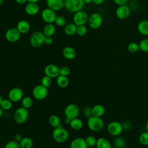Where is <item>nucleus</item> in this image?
Listing matches in <instances>:
<instances>
[{
    "label": "nucleus",
    "mask_w": 148,
    "mask_h": 148,
    "mask_svg": "<svg viewBox=\"0 0 148 148\" xmlns=\"http://www.w3.org/2000/svg\"><path fill=\"white\" fill-rule=\"evenodd\" d=\"M69 132L66 129L61 125L54 128L52 132V137L54 140L57 143H64L69 138Z\"/></svg>",
    "instance_id": "nucleus-1"
},
{
    "label": "nucleus",
    "mask_w": 148,
    "mask_h": 148,
    "mask_svg": "<svg viewBox=\"0 0 148 148\" xmlns=\"http://www.w3.org/2000/svg\"><path fill=\"white\" fill-rule=\"evenodd\" d=\"M49 124L54 127L56 128L61 125V120L60 117L56 114H52L51 115L49 118Z\"/></svg>",
    "instance_id": "nucleus-29"
},
{
    "label": "nucleus",
    "mask_w": 148,
    "mask_h": 148,
    "mask_svg": "<svg viewBox=\"0 0 148 148\" xmlns=\"http://www.w3.org/2000/svg\"><path fill=\"white\" fill-rule=\"evenodd\" d=\"M40 0H27L28 2H31V3H38Z\"/></svg>",
    "instance_id": "nucleus-50"
},
{
    "label": "nucleus",
    "mask_w": 148,
    "mask_h": 148,
    "mask_svg": "<svg viewBox=\"0 0 148 148\" xmlns=\"http://www.w3.org/2000/svg\"><path fill=\"white\" fill-rule=\"evenodd\" d=\"M69 125L70 127L74 130H79L82 128L83 123L81 119L76 117L72 119Z\"/></svg>",
    "instance_id": "nucleus-27"
},
{
    "label": "nucleus",
    "mask_w": 148,
    "mask_h": 148,
    "mask_svg": "<svg viewBox=\"0 0 148 148\" xmlns=\"http://www.w3.org/2000/svg\"><path fill=\"white\" fill-rule=\"evenodd\" d=\"M139 143L143 145H148V132L145 131L142 132L139 136Z\"/></svg>",
    "instance_id": "nucleus-33"
},
{
    "label": "nucleus",
    "mask_w": 148,
    "mask_h": 148,
    "mask_svg": "<svg viewBox=\"0 0 148 148\" xmlns=\"http://www.w3.org/2000/svg\"><path fill=\"white\" fill-rule=\"evenodd\" d=\"M95 146L97 148H112L109 140L103 137H100L97 139Z\"/></svg>",
    "instance_id": "nucleus-25"
},
{
    "label": "nucleus",
    "mask_w": 148,
    "mask_h": 148,
    "mask_svg": "<svg viewBox=\"0 0 148 148\" xmlns=\"http://www.w3.org/2000/svg\"><path fill=\"white\" fill-rule=\"evenodd\" d=\"M85 139L88 147H94L96 145L97 139H96L95 136L92 135H89Z\"/></svg>",
    "instance_id": "nucleus-38"
},
{
    "label": "nucleus",
    "mask_w": 148,
    "mask_h": 148,
    "mask_svg": "<svg viewBox=\"0 0 148 148\" xmlns=\"http://www.w3.org/2000/svg\"><path fill=\"white\" fill-rule=\"evenodd\" d=\"M15 1L17 4L19 5H24L28 2L27 0H15Z\"/></svg>",
    "instance_id": "nucleus-48"
},
{
    "label": "nucleus",
    "mask_w": 148,
    "mask_h": 148,
    "mask_svg": "<svg viewBox=\"0 0 148 148\" xmlns=\"http://www.w3.org/2000/svg\"><path fill=\"white\" fill-rule=\"evenodd\" d=\"M16 28L21 34H25L30 31L31 25L27 20H21L17 23Z\"/></svg>",
    "instance_id": "nucleus-18"
},
{
    "label": "nucleus",
    "mask_w": 148,
    "mask_h": 148,
    "mask_svg": "<svg viewBox=\"0 0 148 148\" xmlns=\"http://www.w3.org/2000/svg\"><path fill=\"white\" fill-rule=\"evenodd\" d=\"M88 128L92 131L98 132L104 127V121L100 117L91 116L88 118L87 121Z\"/></svg>",
    "instance_id": "nucleus-2"
},
{
    "label": "nucleus",
    "mask_w": 148,
    "mask_h": 148,
    "mask_svg": "<svg viewBox=\"0 0 148 148\" xmlns=\"http://www.w3.org/2000/svg\"><path fill=\"white\" fill-rule=\"evenodd\" d=\"M77 25L73 23H69L66 24L64 28V33L68 36H72L76 34Z\"/></svg>",
    "instance_id": "nucleus-24"
},
{
    "label": "nucleus",
    "mask_w": 148,
    "mask_h": 148,
    "mask_svg": "<svg viewBox=\"0 0 148 148\" xmlns=\"http://www.w3.org/2000/svg\"><path fill=\"white\" fill-rule=\"evenodd\" d=\"M85 4H90L91 3H92V0H83Z\"/></svg>",
    "instance_id": "nucleus-51"
},
{
    "label": "nucleus",
    "mask_w": 148,
    "mask_h": 148,
    "mask_svg": "<svg viewBox=\"0 0 148 148\" xmlns=\"http://www.w3.org/2000/svg\"><path fill=\"white\" fill-rule=\"evenodd\" d=\"M21 36V34L17 30L16 27L9 28L5 32V37L6 39L11 43L17 42Z\"/></svg>",
    "instance_id": "nucleus-12"
},
{
    "label": "nucleus",
    "mask_w": 148,
    "mask_h": 148,
    "mask_svg": "<svg viewBox=\"0 0 148 148\" xmlns=\"http://www.w3.org/2000/svg\"><path fill=\"white\" fill-rule=\"evenodd\" d=\"M105 0H92V2L93 3L97 5H101L103 3Z\"/></svg>",
    "instance_id": "nucleus-47"
},
{
    "label": "nucleus",
    "mask_w": 148,
    "mask_h": 148,
    "mask_svg": "<svg viewBox=\"0 0 148 148\" xmlns=\"http://www.w3.org/2000/svg\"><path fill=\"white\" fill-rule=\"evenodd\" d=\"M145 127H146V131L148 132V120L147 121V122H146V126H145Z\"/></svg>",
    "instance_id": "nucleus-53"
},
{
    "label": "nucleus",
    "mask_w": 148,
    "mask_h": 148,
    "mask_svg": "<svg viewBox=\"0 0 148 148\" xmlns=\"http://www.w3.org/2000/svg\"><path fill=\"white\" fill-rule=\"evenodd\" d=\"M88 16L87 13L83 10H80L74 13L73 16V23L77 26L85 25L88 21Z\"/></svg>",
    "instance_id": "nucleus-9"
},
{
    "label": "nucleus",
    "mask_w": 148,
    "mask_h": 148,
    "mask_svg": "<svg viewBox=\"0 0 148 148\" xmlns=\"http://www.w3.org/2000/svg\"><path fill=\"white\" fill-rule=\"evenodd\" d=\"M56 31V26L53 23H47L44 26L42 32L45 36H52L55 34Z\"/></svg>",
    "instance_id": "nucleus-23"
},
{
    "label": "nucleus",
    "mask_w": 148,
    "mask_h": 148,
    "mask_svg": "<svg viewBox=\"0 0 148 148\" xmlns=\"http://www.w3.org/2000/svg\"><path fill=\"white\" fill-rule=\"evenodd\" d=\"M139 50V44L134 42H132L131 43H130L128 45H127V50L131 53H135L136 52H137L138 50Z\"/></svg>",
    "instance_id": "nucleus-35"
},
{
    "label": "nucleus",
    "mask_w": 148,
    "mask_h": 148,
    "mask_svg": "<svg viewBox=\"0 0 148 148\" xmlns=\"http://www.w3.org/2000/svg\"><path fill=\"white\" fill-rule=\"evenodd\" d=\"M2 100H3V98H2V96H1V94H0V106H1V102H2Z\"/></svg>",
    "instance_id": "nucleus-54"
},
{
    "label": "nucleus",
    "mask_w": 148,
    "mask_h": 148,
    "mask_svg": "<svg viewBox=\"0 0 148 148\" xmlns=\"http://www.w3.org/2000/svg\"><path fill=\"white\" fill-rule=\"evenodd\" d=\"M21 148H32L34 145L33 140L29 137H24L19 142Z\"/></svg>",
    "instance_id": "nucleus-28"
},
{
    "label": "nucleus",
    "mask_w": 148,
    "mask_h": 148,
    "mask_svg": "<svg viewBox=\"0 0 148 148\" xmlns=\"http://www.w3.org/2000/svg\"><path fill=\"white\" fill-rule=\"evenodd\" d=\"M114 3L117 6L126 5L129 0H113Z\"/></svg>",
    "instance_id": "nucleus-45"
},
{
    "label": "nucleus",
    "mask_w": 148,
    "mask_h": 148,
    "mask_svg": "<svg viewBox=\"0 0 148 148\" xmlns=\"http://www.w3.org/2000/svg\"><path fill=\"white\" fill-rule=\"evenodd\" d=\"M87 23L91 28L93 29H98L103 23V17L99 13H92L88 16Z\"/></svg>",
    "instance_id": "nucleus-5"
},
{
    "label": "nucleus",
    "mask_w": 148,
    "mask_h": 148,
    "mask_svg": "<svg viewBox=\"0 0 148 148\" xmlns=\"http://www.w3.org/2000/svg\"><path fill=\"white\" fill-rule=\"evenodd\" d=\"M3 0H0V6L2 5V4L3 3Z\"/></svg>",
    "instance_id": "nucleus-55"
},
{
    "label": "nucleus",
    "mask_w": 148,
    "mask_h": 148,
    "mask_svg": "<svg viewBox=\"0 0 148 148\" xmlns=\"http://www.w3.org/2000/svg\"><path fill=\"white\" fill-rule=\"evenodd\" d=\"M47 7L55 12L62 10L64 7V0H46Z\"/></svg>",
    "instance_id": "nucleus-16"
},
{
    "label": "nucleus",
    "mask_w": 148,
    "mask_h": 148,
    "mask_svg": "<svg viewBox=\"0 0 148 148\" xmlns=\"http://www.w3.org/2000/svg\"><path fill=\"white\" fill-rule=\"evenodd\" d=\"M21 104L23 107L26 109H28L32 106L33 104V100L31 97L29 96H25L22 98Z\"/></svg>",
    "instance_id": "nucleus-31"
},
{
    "label": "nucleus",
    "mask_w": 148,
    "mask_h": 148,
    "mask_svg": "<svg viewBox=\"0 0 148 148\" xmlns=\"http://www.w3.org/2000/svg\"><path fill=\"white\" fill-rule=\"evenodd\" d=\"M62 56L66 60H71L76 56V51L74 48L71 46L65 47L62 50Z\"/></svg>",
    "instance_id": "nucleus-20"
},
{
    "label": "nucleus",
    "mask_w": 148,
    "mask_h": 148,
    "mask_svg": "<svg viewBox=\"0 0 148 148\" xmlns=\"http://www.w3.org/2000/svg\"><path fill=\"white\" fill-rule=\"evenodd\" d=\"M105 113V108L101 104H96L92 107V116L101 117Z\"/></svg>",
    "instance_id": "nucleus-22"
},
{
    "label": "nucleus",
    "mask_w": 148,
    "mask_h": 148,
    "mask_svg": "<svg viewBox=\"0 0 148 148\" xmlns=\"http://www.w3.org/2000/svg\"><path fill=\"white\" fill-rule=\"evenodd\" d=\"M53 42V38L52 36H45V39H44V43L46 45H51Z\"/></svg>",
    "instance_id": "nucleus-44"
},
{
    "label": "nucleus",
    "mask_w": 148,
    "mask_h": 148,
    "mask_svg": "<svg viewBox=\"0 0 148 148\" xmlns=\"http://www.w3.org/2000/svg\"><path fill=\"white\" fill-rule=\"evenodd\" d=\"M70 148H88L86 139L77 137L72 140L70 143Z\"/></svg>",
    "instance_id": "nucleus-19"
},
{
    "label": "nucleus",
    "mask_w": 148,
    "mask_h": 148,
    "mask_svg": "<svg viewBox=\"0 0 148 148\" xmlns=\"http://www.w3.org/2000/svg\"><path fill=\"white\" fill-rule=\"evenodd\" d=\"M71 73V69L68 66H63L60 68V75L68 76Z\"/></svg>",
    "instance_id": "nucleus-41"
},
{
    "label": "nucleus",
    "mask_w": 148,
    "mask_h": 148,
    "mask_svg": "<svg viewBox=\"0 0 148 148\" xmlns=\"http://www.w3.org/2000/svg\"><path fill=\"white\" fill-rule=\"evenodd\" d=\"M4 148H21V147L20 146L19 142H17L13 139L8 142L5 144Z\"/></svg>",
    "instance_id": "nucleus-40"
},
{
    "label": "nucleus",
    "mask_w": 148,
    "mask_h": 148,
    "mask_svg": "<svg viewBox=\"0 0 148 148\" xmlns=\"http://www.w3.org/2000/svg\"><path fill=\"white\" fill-rule=\"evenodd\" d=\"M56 83L58 87L61 88H66L69 85V79L67 76L58 75L56 78Z\"/></svg>",
    "instance_id": "nucleus-26"
},
{
    "label": "nucleus",
    "mask_w": 148,
    "mask_h": 148,
    "mask_svg": "<svg viewBox=\"0 0 148 148\" xmlns=\"http://www.w3.org/2000/svg\"><path fill=\"white\" fill-rule=\"evenodd\" d=\"M3 114V109H2V108L0 106V117H2Z\"/></svg>",
    "instance_id": "nucleus-52"
},
{
    "label": "nucleus",
    "mask_w": 148,
    "mask_h": 148,
    "mask_svg": "<svg viewBox=\"0 0 148 148\" xmlns=\"http://www.w3.org/2000/svg\"><path fill=\"white\" fill-rule=\"evenodd\" d=\"M45 35L43 32L35 31L32 33L29 38L30 45L35 48H38L41 47L44 44Z\"/></svg>",
    "instance_id": "nucleus-6"
},
{
    "label": "nucleus",
    "mask_w": 148,
    "mask_h": 148,
    "mask_svg": "<svg viewBox=\"0 0 148 148\" xmlns=\"http://www.w3.org/2000/svg\"><path fill=\"white\" fill-rule=\"evenodd\" d=\"M107 131L110 135L117 136L120 135L123 131V125L121 123L117 121H111L108 124Z\"/></svg>",
    "instance_id": "nucleus-8"
},
{
    "label": "nucleus",
    "mask_w": 148,
    "mask_h": 148,
    "mask_svg": "<svg viewBox=\"0 0 148 148\" xmlns=\"http://www.w3.org/2000/svg\"><path fill=\"white\" fill-rule=\"evenodd\" d=\"M138 32L143 36H148V20H142L137 24Z\"/></svg>",
    "instance_id": "nucleus-21"
},
{
    "label": "nucleus",
    "mask_w": 148,
    "mask_h": 148,
    "mask_svg": "<svg viewBox=\"0 0 148 148\" xmlns=\"http://www.w3.org/2000/svg\"><path fill=\"white\" fill-rule=\"evenodd\" d=\"M32 95L36 100H43L48 95L47 88L41 84L36 85L32 89Z\"/></svg>",
    "instance_id": "nucleus-7"
},
{
    "label": "nucleus",
    "mask_w": 148,
    "mask_h": 148,
    "mask_svg": "<svg viewBox=\"0 0 148 148\" xmlns=\"http://www.w3.org/2000/svg\"><path fill=\"white\" fill-rule=\"evenodd\" d=\"M131 9L127 5L118 6L115 11L116 16L120 20H125L129 17Z\"/></svg>",
    "instance_id": "nucleus-13"
},
{
    "label": "nucleus",
    "mask_w": 148,
    "mask_h": 148,
    "mask_svg": "<svg viewBox=\"0 0 148 148\" xmlns=\"http://www.w3.org/2000/svg\"><path fill=\"white\" fill-rule=\"evenodd\" d=\"M80 109L79 106L75 103L68 105L64 109V114L65 117L73 119L77 117L79 114Z\"/></svg>",
    "instance_id": "nucleus-10"
},
{
    "label": "nucleus",
    "mask_w": 148,
    "mask_h": 148,
    "mask_svg": "<svg viewBox=\"0 0 148 148\" xmlns=\"http://www.w3.org/2000/svg\"><path fill=\"white\" fill-rule=\"evenodd\" d=\"M29 116L28 109L23 106L19 107L14 111L13 114V119L14 121L19 124H24L27 121Z\"/></svg>",
    "instance_id": "nucleus-4"
},
{
    "label": "nucleus",
    "mask_w": 148,
    "mask_h": 148,
    "mask_svg": "<svg viewBox=\"0 0 148 148\" xmlns=\"http://www.w3.org/2000/svg\"><path fill=\"white\" fill-rule=\"evenodd\" d=\"M139 50L145 53H148V38L142 39L139 43Z\"/></svg>",
    "instance_id": "nucleus-32"
},
{
    "label": "nucleus",
    "mask_w": 148,
    "mask_h": 148,
    "mask_svg": "<svg viewBox=\"0 0 148 148\" xmlns=\"http://www.w3.org/2000/svg\"><path fill=\"white\" fill-rule=\"evenodd\" d=\"M113 145L116 148H125L126 142L123 138L117 136L113 140Z\"/></svg>",
    "instance_id": "nucleus-30"
},
{
    "label": "nucleus",
    "mask_w": 148,
    "mask_h": 148,
    "mask_svg": "<svg viewBox=\"0 0 148 148\" xmlns=\"http://www.w3.org/2000/svg\"><path fill=\"white\" fill-rule=\"evenodd\" d=\"M87 33V28L85 25L77 26L76 34L79 36H84Z\"/></svg>",
    "instance_id": "nucleus-37"
},
{
    "label": "nucleus",
    "mask_w": 148,
    "mask_h": 148,
    "mask_svg": "<svg viewBox=\"0 0 148 148\" xmlns=\"http://www.w3.org/2000/svg\"><path fill=\"white\" fill-rule=\"evenodd\" d=\"M51 83H52V78L46 75H45L44 76L42 77L41 79V84H42L43 86L47 88L51 86Z\"/></svg>",
    "instance_id": "nucleus-39"
},
{
    "label": "nucleus",
    "mask_w": 148,
    "mask_h": 148,
    "mask_svg": "<svg viewBox=\"0 0 148 148\" xmlns=\"http://www.w3.org/2000/svg\"><path fill=\"white\" fill-rule=\"evenodd\" d=\"M72 119L68 118V117H65V119H64V123L66 124H70V122L71 121Z\"/></svg>",
    "instance_id": "nucleus-49"
},
{
    "label": "nucleus",
    "mask_w": 148,
    "mask_h": 148,
    "mask_svg": "<svg viewBox=\"0 0 148 148\" xmlns=\"http://www.w3.org/2000/svg\"><path fill=\"white\" fill-rule=\"evenodd\" d=\"M8 99L12 102H17L21 101L24 97V92L21 88L19 87H13L8 92Z\"/></svg>",
    "instance_id": "nucleus-11"
},
{
    "label": "nucleus",
    "mask_w": 148,
    "mask_h": 148,
    "mask_svg": "<svg viewBox=\"0 0 148 148\" xmlns=\"http://www.w3.org/2000/svg\"><path fill=\"white\" fill-rule=\"evenodd\" d=\"M64 7L72 13L82 10L85 5L83 0H64Z\"/></svg>",
    "instance_id": "nucleus-3"
},
{
    "label": "nucleus",
    "mask_w": 148,
    "mask_h": 148,
    "mask_svg": "<svg viewBox=\"0 0 148 148\" xmlns=\"http://www.w3.org/2000/svg\"><path fill=\"white\" fill-rule=\"evenodd\" d=\"M57 17L56 12L47 8L41 12V18L46 23H53Z\"/></svg>",
    "instance_id": "nucleus-14"
},
{
    "label": "nucleus",
    "mask_w": 148,
    "mask_h": 148,
    "mask_svg": "<svg viewBox=\"0 0 148 148\" xmlns=\"http://www.w3.org/2000/svg\"><path fill=\"white\" fill-rule=\"evenodd\" d=\"M54 23L58 27H64L66 24V19L63 16H57Z\"/></svg>",
    "instance_id": "nucleus-34"
},
{
    "label": "nucleus",
    "mask_w": 148,
    "mask_h": 148,
    "mask_svg": "<svg viewBox=\"0 0 148 148\" xmlns=\"http://www.w3.org/2000/svg\"><path fill=\"white\" fill-rule=\"evenodd\" d=\"M83 114L85 117L88 118L92 116V108L90 106H86L84 108L83 111Z\"/></svg>",
    "instance_id": "nucleus-42"
},
{
    "label": "nucleus",
    "mask_w": 148,
    "mask_h": 148,
    "mask_svg": "<svg viewBox=\"0 0 148 148\" xmlns=\"http://www.w3.org/2000/svg\"><path fill=\"white\" fill-rule=\"evenodd\" d=\"M40 10L39 5L37 3L28 2L25 6V13L29 16L36 15Z\"/></svg>",
    "instance_id": "nucleus-17"
},
{
    "label": "nucleus",
    "mask_w": 148,
    "mask_h": 148,
    "mask_svg": "<svg viewBox=\"0 0 148 148\" xmlns=\"http://www.w3.org/2000/svg\"><path fill=\"white\" fill-rule=\"evenodd\" d=\"M23 138L22 135L20 134H16L14 136V140L17 142H19Z\"/></svg>",
    "instance_id": "nucleus-46"
},
{
    "label": "nucleus",
    "mask_w": 148,
    "mask_h": 148,
    "mask_svg": "<svg viewBox=\"0 0 148 148\" xmlns=\"http://www.w3.org/2000/svg\"><path fill=\"white\" fill-rule=\"evenodd\" d=\"M122 125H123V130H125V131H128L132 128L131 123L130 121H124L122 124Z\"/></svg>",
    "instance_id": "nucleus-43"
},
{
    "label": "nucleus",
    "mask_w": 148,
    "mask_h": 148,
    "mask_svg": "<svg viewBox=\"0 0 148 148\" xmlns=\"http://www.w3.org/2000/svg\"><path fill=\"white\" fill-rule=\"evenodd\" d=\"M0 106L3 110H9L12 108V102L9 99H3Z\"/></svg>",
    "instance_id": "nucleus-36"
},
{
    "label": "nucleus",
    "mask_w": 148,
    "mask_h": 148,
    "mask_svg": "<svg viewBox=\"0 0 148 148\" xmlns=\"http://www.w3.org/2000/svg\"><path fill=\"white\" fill-rule=\"evenodd\" d=\"M44 73L51 78H57L60 75V68L55 64H48L44 68Z\"/></svg>",
    "instance_id": "nucleus-15"
}]
</instances>
